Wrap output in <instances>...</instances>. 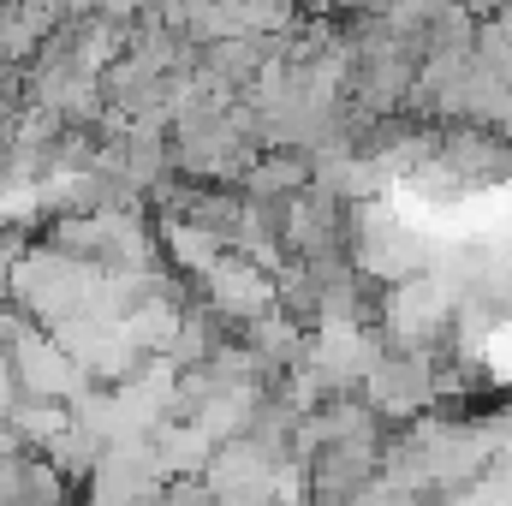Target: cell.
Wrapping results in <instances>:
<instances>
[{
	"label": "cell",
	"instance_id": "6da1fadb",
	"mask_svg": "<svg viewBox=\"0 0 512 506\" xmlns=\"http://www.w3.org/2000/svg\"><path fill=\"white\" fill-rule=\"evenodd\" d=\"M382 310H387V328H393L399 358H423V352H429V340H435V334H447V292H441V286H423V280L393 286Z\"/></svg>",
	"mask_w": 512,
	"mask_h": 506
},
{
	"label": "cell",
	"instance_id": "52a82bcc",
	"mask_svg": "<svg viewBox=\"0 0 512 506\" xmlns=\"http://www.w3.org/2000/svg\"><path fill=\"white\" fill-rule=\"evenodd\" d=\"M358 506H423V501H417V489H405V483H393V477H376V483L358 495Z\"/></svg>",
	"mask_w": 512,
	"mask_h": 506
},
{
	"label": "cell",
	"instance_id": "8992f818",
	"mask_svg": "<svg viewBox=\"0 0 512 506\" xmlns=\"http://www.w3.org/2000/svg\"><path fill=\"white\" fill-rule=\"evenodd\" d=\"M292 191H310V161L304 155H256L251 161V197L268 203V197H292Z\"/></svg>",
	"mask_w": 512,
	"mask_h": 506
},
{
	"label": "cell",
	"instance_id": "7a4b0ae2",
	"mask_svg": "<svg viewBox=\"0 0 512 506\" xmlns=\"http://www.w3.org/2000/svg\"><path fill=\"white\" fill-rule=\"evenodd\" d=\"M203 286H209L215 316L256 322V316H268V310H274V280H268L262 268H251V262H239V256H221V262L203 274Z\"/></svg>",
	"mask_w": 512,
	"mask_h": 506
},
{
	"label": "cell",
	"instance_id": "3957f363",
	"mask_svg": "<svg viewBox=\"0 0 512 506\" xmlns=\"http://www.w3.org/2000/svg\"><path fill=\"white\" fill-rule=\"evenodd\" d=\"M376 483V447H322L316 453V495L328 506L358 501Z\"/></svg>",
	"mask_w": 512,
	"mask_h": 506
},
{
	"label": "cell",
	"instance_id": "277c9868",
	"mask_svg": "<svg viewBox=\"0 0 512 506\" xmlns=\"http://www.w3.org/2000/svg\"><path fill=\"white\" fill-rule=\"evenodd\" d=\"M370 393H376L382 411H417L435 393V381H429V364L423 358H382L370 370Z\"/></svg>",
	"mask_w": 512,
	"mask_h": 506
},
{
	"label": "cell",
	"instance_id": "5b68a950",
	"mask_svg": "<svg viewBox=\"0 0 512 506\" xmlns=\"http://www.w3.org/2000/svg\"><path fill=\"white\" fill-rule=\"evenodd\" d=\"M6 429H12V441L18 447H54L66 429H72V405H48V399H18L12 411H6Z\"/></svg>",
	"mask_w": 512,
	"mask_h": 506
}]
</instances>
